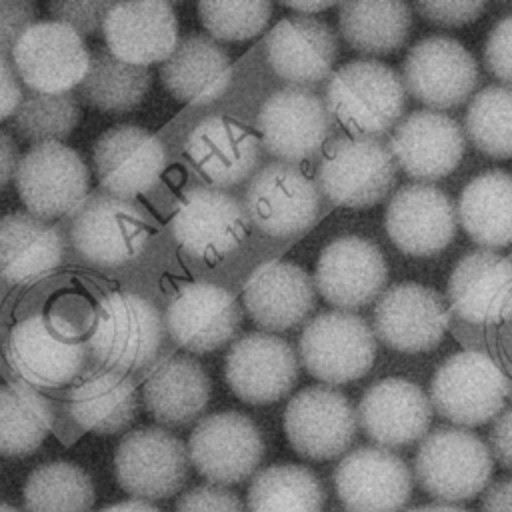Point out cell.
<instances>
[{
    "label": "cell",
    "instance_id": "obj_1",
    "mask_svg": "<svg viewBox=\"0 0 512 512\" xmlns=\"http://www.w3.org/2000/svg\"><path fill=\"white\" fill-rule=\"evenodd\" d=\"M326 108L352 136L390 132L406 108L402 78L378 60H352L340 66L326 84Z\"/></svg>",
    "mask_w": 512,
    "mask_h": 512
},
{
    "label": "cell",
    "instance_id": "obj_2",
    "mask_svg": "<svg viewBox=\"0 0 512 512\" xmlns=\"http://www.w3.org/2000/svg\"><path fill=\"white\" fill-rule=\"evenodd\" d=\"M64 236L80 262L120 268L142 254L150 230L146 216L130 200L92 192L68 214Z\"/></svg>",
    "mask_w": 512,
    "mask_h": 512
},
{
    "label": "cell",
    "instance_id": "obj_3",
    "mask_svg": "<svg viewBox=\"0 0 512 512\" xmlns=\"http://www.w3.org/2000/svg\"><path fill=\"white\" fill-rule=\"evenodd\" d=\"M164 332V320L150 300L116 290L100 300L94 328L86 340L88 356L106 370L136 372L158 356Z\"/></svg>",
    "mask_w": 512,
    "mask_h": 512
},
{
    "label": "cell",
    "instance_id": "obj_4",
    "mask_svg": "<svg viewBox=\"0 0 512 512\" xmlns=\"http://www.w3.org/2000/svg\"><path fill=\"white\" fill-rule=\"evenodd\" d=\"M492 472L490 448L464 428H434L424 436L414 456L420 488L446 504L478 496L488 486Z\"/></svg>",
    "mask_w": 512,
    "mask_h": 512
},
{
    "label": "cell",
    "instance_id": "obj_5",
    "mask_svg": "<svg viewBox=\"0 0 512 512\" xmlns=\"http://www.w3.org/2000/svg\"><path fill=\"white\" fill-rule=\"evenodd\" d=\"M510 394V380L492 356L462 350L440 364L430 382V406L458 426H480L494 420Z\"/></svg>",
    "mask_w": 512,
    "mask_h": 512
},
{
    "label": "cell",
    "instance_id": "obj_6",
    "mask_svg": "<svg viewBox=\"0 0 512 512\" xmlns=\"http://www.w3.org/2000/svg\"><path fill=\"white\" fill-rule=\"evenodd\" d=\"M396 184V162L384 140L374 136L334 138L320 160L316 188L332 204L368 208Z\"/></svg>",
    "mask_w": 512,
    "mask_h": 512
},
{
    "label": "cell",
    "instance_id": "obj_7",
    "mask_svg": "<svg viewBox=\"0 0 512 512\" xmlns=\"http://www.w3.org/2000/svg\"><path fill=\"white\" fill-rule=\"evenodd\" d=\"M72 336L46 314H28L8 334L6 362L32 388H62L82 374L88 360L86 342Z\"/></svg>",
    "mask_w": 512,
    "mask_h": 512
},
{
    "label": "cell",
    "instance_id": "obj_8",
    "mask_svg": "<svg viewBox=\"0 0 512 512\" xmlns=\"http://www.w3.org/2000/svg\"><path fill=\"white\" fill-rule=\"evenodd\" d=\"M376 358V338L368 322L348 310L314 316L300 336V360L310 376L326 384H346L368 374Z\"/></svg>",
    "mask_w": 512,
    "mask_h": 512
},
{
    "label": "cell",
    "instance_id": "obj_9",
    "mask_svg": "<svg viewBox=\"0 0 512 512\" xmlns=\"http://www.w3.org/2000/svg\"><path fill=\"white\" fill-rule=\"evenodd\" d=\"M14 182L26 212L52 222L68 216L88 196L90 172L76 150L46 142L20 156Z\"/></svg>",
    "mask_w": 512,
    "mask_h": 512
},
{
    "label": "cell",
    "instance_id": "obj_10",
    "mask_svg": "<svg viewBox=\"0 0 512 512\" xmlns=\"http://www.w3.org/2000/svg\"><path fill=\"white\" fill-rule=\"evenodd\" d=\"M244 210L260 232L274 238L294 236L318 218L320 192L298 164L270 162L250 176Z\"/></svg>",
    "mask_w": 512,
    "mask_h": 512
},
{
    "label": "cell",
    "instance_id": "obj_11",
    "mask_svg": "<svg viewBox=\"0 0 512 512\" xmlns=\"http://www.w3.org/2000/svg\"><path fill=\"white\" fill-rule=\"evenodd\" d=\"M188 462L210 484L230 486L250 478L262 456L258 426L242 412L226 410L204 416L188 438Z\"/></svg>",
    "mask_w": 512,
    "mask_h": 512
},
{
    "label": "cell",
    "instance_id": "obj_12",
    "mask_svg": "<svg viewBox=\"0 0 512 512\" xmlns=\"http://www.w3.org/2000/svg\"><path fill=\"white\" fill-rule=\"evenodd\" d=\"M186 444L158 426L128 432L114 454V474L120 488L134 500L174 496L188 476Z\"/></svg>",
    "mask_w": 512,
    "mask_h": 512
},
{
    "label": "cell",
    "instance_id": "obj_13",
    "mask_svg": "<svg viewBox=\"0 0 512 512\" xmlns=\"http://www.w3.org/2000/svg\"><path fill=\"white\" fill-rule=\"evenodd\" d=\"M12 68L28 90L62 94L76 88L90 62V50L72 28L44 20L32 24L12 50Z\"/></svg>",
    "mask_w": 512,
    "mask_h": 512
},
{
    "label": "cell",
    "instance_id": "obj_14",
    "mask_svg": "<svg viewBox=\"0 0 512 512\" xmlns=\"http://www.w3.org/2000/svg\"><path fill=\"white\" fill-rule=\"evenodd\" d=\"M330 128L328 108L310 88H280L264 100L258 112L260 146L288 164H298L318 154Z\"/></svg>",
    "mask_w": 512,
    "mask_h": 512
},
{
    "label": "cell",
    "instance_id": "obj_15",
    "mask_svg": "<svg viewBox=\"0 0 512 512\" xmlns=\"http://www.w3.org/2000/svg\"><path fill=\"white\" fill-rule=\"evenodd\" d=\"M478 82L474 56L454 38L428 36L416 42L402 64V84L432 110L464 104Z\"/></svg>",
    "mask_w": 512,
    "mask_h": 512
},
{
    "label": "cell",
    "instance_id": "obj_16",
    "mask_svg": "<svg viewBox=\"0 0 512 512\" xmlns=\"http://www.w3.org/2000/svg\"><path fill=\"white\" fill-rule=\"evenodd\" d=\"M250 230L244 206L212 186L188 188L172 216V236L188 254L218 260L240 246Z\"/></svg>",
    "mask_w": 512,
    "mask_h": 512
},
{
    "label": "cell",
    "instance_id": "obj_17",
    "mask_svg": "<svg viewBox=\"0 0 512 512\" xmlns=\"http://www.w3.org/2000/svg\"><path fill=\"white\" fill-rule=\"evenodd\" d=\"M356 412L336 388L310 386L294 394L284 410L290 446L308 460H332L344 454L356 436Z\"/></svg>",
    "mask_w": 512,
    "mask_h": 512
},
{
    "label": "cell",
    "instance_id": "obj_18",
    "mask_svg": "<svg viewBox=\"0 0 512 512\" xmlns=\"http://www.w3.org/2000/svg\"><path fill=\"white\" fill-rule=\"evenodd\" d=\"M166 164L162 142L134 124H118L102 132L92 146V166L102 190L132 200L150 192Z\"/></svg>",
    "mask_w": 512,
    "mask_h": 512
},
{
    "label": "cell",
    "instance_id": "obj_19",
    "mask_svg": "<svg viewBox=\"0 0 512 512\" xmlns=\"http://www.w3.org/2000/svg\"><path fill=\"white\" fill-rule=\"evenodd\" d=\"M412 484L408 464L386 448L360 446L334 468V488L348 512H400Z\"/></svg>",
    "mask_w": 512,
    "mask_h": 512
},
{
    "label": "cell",
    "instance_id": "obj_20",
    "mask_svg": "<svg viewBox=\"0 0 512 512\" xmlns=\"http://www.w3.org/2000/svg\"><path fill=\"white\" fill-rule=\"evenodd\" d=\"M312 282L314 290L336 310L352 312L384 292L388 264L370 240L340 236L320 252Z\"/></svg>",
    "mask_w": 512,
    "mask_h": 512
},
{
    "label": "cell",
    "instance_id": "obj_21",
    "mask_svg": "<svg viewBox=\"0 0 512 512\" xmlns=\"http://www.w3.org/2000/svg\"><path fill=\"white\" fill-rule=\"evenodd\" d=\"M448 310L430 286L400 282L386 288L374 306V332L392 350L416 354L432 350L444 338Z\"/></svg>",
    "mask_w": 512,
    "mask_h": 512
},
{
    "label": "cell",
    "instance_id": "obj_22",
    "mask_svg": "<svg viewBox=\"0 0 512 512\" xmlns=\"http://www.w3.org/2000/svg\"><path fill=\"white\" fill-rule=\"evenodd\" d=\"M164 330L184 350L212 352L230 342L242 322L234 296L212 282L184 284L166 308Z\"/></svg>",
    "mask_w": 512,
    "mask_h": 512
},
{
    "label": "cell",
    "instance_id": "obj_23",
    "mask_svg": "<svg viewBox=\"0 0 512 512\" xmlns=\"http://www.w3.org/2000/svg\"><path fill=\"white\" fill-rule=\"evenodd\" d=\"M226 382L246 404L282 400L298 380V360L292 346L268 332L240 336L226 356Z\"/></svg>",
    "mask_w": 512,
    "mask_h": 512
},
{
    "label": "cell",
    "instance_id": "obj_24",
    "mask_svg": "<svg viewBox=\"0 0 512 512\" xmlns=\"http://www.w3.org/2000/svg\"><path fill=\"white\" fill-rule=\"evenodd\" d=\"M456 208L446 192L432 184L400 186L386 208V230L400 252L434 256L456 236Z\"/></svg>",
    "mask_w": 512,
    "mask_h": 512
},
{
    "label": "cell",
    "instance_id": "obj_25",
    "mask_svg": "<svg viewBox=\"0 0 512 512\" xmlns=\"http://www.w3.org/2000/svg\"><path fill=\"white\" fill-rule=\"evenodd\" d=\"M386 146L396 166L426 184L454 172L466 144L464 132L454 118L442 112L416 110L394 126Z\"/></svg>",
    "mask_w": 512,
    "mask_h": 512
},
{
    "label": "cell",
    "instance_id": "obj_26",
    "mask_svg": "<svg viewBox=\"0 0 512 512\" xmlns=\"http://www.w3.org/2000/svg\"><path fill=\"white\" fill-rule=\"evenodd\" d=\"M356 422L380 448L410 446L424 438L432 422L426 392L404 378H384L362 394Z\"/></svg>",
    "mask_w": 512,
    "mask_h": 512
},
{
    "label": "cell",
    "instance_id": "obj_27",
    "mask_svg": "<svg viewBox=\"0 0 512 512\" xmlns=\"http://www.w3.org/2000/svg\"><path fill=\"white\" fill-rule=\"evenodd\" d=\"M102 34L106 50L132 66L164 62L178 44V20L164 0L116 2L108 8Z\"/></svg>",
    "mask_w": 512,
    "mask_h": 512
},
{
    "label": "cell",
    "instance_id": "obj_28",
    "mask_svg": "<svg viewBox=\"0 0 512 512\" xmlns=\"http://www.w3.org/2000/svg\"><path fill=\"white\" fill-rule=\"evenodd\" d=\"M512 264L504 254L478 248L454 266L446 298L450 308L470 324H502L512 304Z\"/></svg>",
    "mask_w": 512,
    "mask_h": 512
},
{
    "label": "cell",
    "instance_id": "obj_29",
    "mask_svg": "<svg viewBox=\"0 0 512 512\" xmlns=\"http://www.w3.org/2000/svg\"><path fill=\"white\" fill-rule=\"evenodd\" d=\"M264 52L276 76L290 86L308 88L328 78L338 56V38L324 20L292 16L266 34Z\"/></svg>",
    "mask_w": 512,
    "mask_h": 512
},
{
    "label": "cell",
    "instance_id": "obj_30",
    "mask_svg": "<svg viewBox=\"0 0 512 512\" xmlns=\"http://www.w3.org/2000/svg\"><path fill=\"white\" fill-rule=\"evenodd\" d=\"M184 152L196 174L218 190L248 180L260 164L258 138L222 116L200 120L188 132Z\"/></svg>",
    "mask_w": 512,
    "mask_h": 512
},
{
    "label": "cell",
    "instance_id": "obj_31",
    "mask_svg": "<svg viewBox=\"0 0 512 512\" xmlns=\"http://www.w3.org/2000/svg\"><path fill=\"white\" fill-rule=\"evenodd\" d=\"M244 306L250 318L270 332H282L308 318L316 304L314 282L292 262H266L244 286Z\"/></svg>",
    "mask_w": 512,
    "mask_h": 512
},
{
    "label": "cell",
    "instance_id": "obj_32",
    "mask_svg": "<svg viewBox=\"0 0 512 512\" xmlns=\"http://www.w3.org/2000/svg\"><path fill=\"white\" fill-rule=\"evenodd\" d=\"M66 258V236L60 226L28 212L0 216V278L24 284L48 276Z\"/></svg>",
    "mask_w": 512,
    "mask_h": 512
},
{
    "label": "cell",
    "instance_id": "obj_33",
    "mask_svg": "<svg viewBox=\"0 0 512 512\" xmlns=\"http://www.w3.org/2000/svg\"><path fill=\"white\" fill-rule=\"evenodd\" d=\"M160 80L176 100L208 104L228 90L232 62L216 40L186 36L160 64Z\"/></svg>",
    "mask_w": 512,
    "mask_h": 512
},
{
    "label": "cell",
    "instance_id": "obj_34",
    "mask_svg": "<svg viewBox=\"0 0 512 512\" xmlns=\"http://www.w3.org/2000/svg\"><path fill=\"white\" fill-rule=\"evenodd\" d=\"M212 384L192 356L164 358L144 380L142 400L148 414L164 426H186L206 410Z\"/></svg>",
    "mask_w": 512,
    "mask_h": 512
},
{
    "label": "cell",
    "instance_id": "obj_35",
    "mask_svg": "<svg viewBox=\"0 0 512 512\" xmlns=\"http://www.w3.org/2000/svg\"><path fill=\"white\" fill-rule=\"evenodd\" d=\"M138 396L128 374L96 368L84 372L68 392V414L94 434H118L136 418Z\"/></svg>",
    "mask_w": 512,
    "mask_h": 512
},
{
    "label": "cell",
    "instance_id": "obj_36",
    "mask_svg": "<svg viewBox=\"0 0 512 512\" xmlns=\"http://www.w3.org/2000/svg\"><path fill=\"white\" fill-rule=\"evenodd\" d=\"M466 234L486 250L506 248L512 240V180L506 170H488L470 180L456 206Z\"/></svg>",
    "mask_w": 512,
    "mask_h": 512
},
{
    "label": "cell",
    "instance_id": "obj_37",
    "mask_svg": "<svg viewBox=\"0 0 512 512\" xmlns=\"http://www.w3.org/2000/svg\"><path fill=\"white\" fill-rule=\"evenodd\" d=\"M150 82L152 74L146 66L126 64L106 48H96L74 96L100 112L124 114L144 100Z\"/></svg>",
    "mask_w": 512,
    "mask_h": 512
},
{
    "label": "cell",
    "instance_id": "obj_38",
    "mask_svg": "<svg viewBox=\"0 0 512 512\" xmlns=\"http://www.w3.org/2000/svg\"><path fill=\"white\" fill-rule=\"evenodd\" d=\"M412 26L406 2H342L338 28L356 52L384 56L398 50Z\"/></svg>",
    "mask_w": 512,
    "mask_h": 512
},
{
    "label": "cell",
    "instance_id": "obj_39",
    "mask_svg": "<svg viewBox=\"0 0 512 512\" xmlns=\"http://www.w3.org/2000/svg\"><path fill=\"white\" fill-rule=\"evenodd\" d=\"M52 424L54 410L44 394L24 382L0 384V456L36 452Z\"/></svg>",
    "mask_w": 512,
    "mask_h": 512
},
{
    "label": "cell",
    "instance_id": "obj_40",
    "mask_svg": "<svg viewBox=\"0 0 512 512\" xmlns=\"http://www.w3.org/2000/svg\"><path fill=\"white\" fill-rule=\"evenodd\" d=\"M326 492L318 476L296 464L268 466L250 482V512H322Z\"/></svg>",
    "mask_w": 512,
    "mask_h": 512
},
{
    "label": "cell",
    "instance_id": "obj_41",
    "mask_svg": "<svg viewBox=\"0 0 512 512\" xmlns=\"http://www.w3.org/2000/svg\"><path fill=\"white\" fill-rule=\"evenodd\" d=\"M92 506L94 484L90 476L72 462H46L26 478V512H92Z\"/></svg>",
    "mask_w": 512,
    "mask_h": 512
},
{
    "label": "cell",
    "instance_id": "obj_42",
    "mask_svg": "<svg viewBox=\"0 0 512 512\" xmlns=\"http://www.w3.org/2000/svg\"><path fill=\"white\" fill-rule=\"evenodd\" d=\"M80 104L74 92L44 94L24 90L16 110L10 116L12 132L36 146L46 142L62 144L80 122Z\"/></svg>",
    "mask_w": 512,
    "mask_h": 512
},
{
    "label": "cell",
    "instance_id": "obj_43",
    "mask_svg": "<svg viewBox=\"0 0 512 512\" xmlns=\"http://www.w3.org/2000/svg\"><path fill=\"white\" fill-rule=\"evenodd\" d=\"M466 134L470 142L492 158H510L512 152V92L510 86L482 88L468 104Z\"/></svg>",
    "mask_w": 512,
    "mask_h": 512
},
{
    "label": "cell",
    "instance_id": "obj_44",
    "mask_svg": "<svg viewBox=\"0 0 512 512\" xmlns=\"http://www.w3.org/2000/svg\"><path fill=\"white\" fill-rule=\"evenodd\" d=\"M272 4L256 2H200L198 16L206 32L222 42H240L258 36L270 20Z\"/></svg>",
    "mask_w": 512,
    "mask_h": 512
},
{
    "label": "cell",
    "instance_id": "obj_45",
    "mask_svg": "<svg viewBox=\"0 0 512 512\" xmlns=\"http://www.w3.org/2000/svg\"><path fill=\"white\" fill-rule=\"evenodd\" d=\"M110 6L112 2H104V0H90V2L54 0V2H48V12L54 18V22H60L72 28L76 34L94 36L102 30V22Z\"/></svg>",
    "mask_w": 512,
    "mask_h": 512
},
{
    "label": "cell",
    "instance_id": "obj_46",
    "mask_svg": "<svg viewBox=\"0 0 512 512\" xmlns=\"http://www.w3.org/2000/svg\"><path fill=\"white\" fill-rule=\"evenodd\" d=\"M174 512H246L240 496L226 486L202 484L184 492Z\"/></svg>",
    "mask_w": 512,
    "mask_h": 512
},
{
    "label": "cell",
    "instance_id": "obj_47",
    "mask_svg": "<svg viewBox=\"0 0 512 512\" xmlns=\"http://www.w3.org/2000/svg\"><path fill=\"white\" fill-rule=\"evenodd\" d=\"M36 24V6L28 0H0V58L10 60L20 36Z\"/></svg>",
    "mask_w": 512,
    "mask_h": 512
},
{
    "label": "cell",
    "instance_id": "obj_48",
    "mask_svg": "<svg viewBox=\"0 0 512 512\" xmlns=\"http://www.w3.org/2000/svg\"><path fill=\"white\" fill-rule=\"evenodd\" d=\"M510 50H512V16H504L492 28L484 48L486 68L492 76H496V80L502 82V86H510V78H512Z\"/></svg>",
    "mask_w": 512,
    "mask_h": 512
},
{
    "label": "cell",
    "instance_id": "obj_49",
    "mask_svg": "<svg viewBox=\"0 0 512 512\" xmlns=\"http://www.w3.org/2000/svg\"><path fill=\"white\" fill-rule=\"evenodd\" d=\"M416 12L438 26H462L474 22L486 2H416Z\"/></svg>",
    "mask_w": 512,
    "mask_h": 512
},
{
    "label": "cell",
    "instance_id": "obj_50",
    "mask_svg": "<svg viewBox=\"0 0 512 512\" xmlns=\"http://www.w3.org/2000/svg\"><path fill=\"white\" fill-rule=\"evenodd\" d=\"M22 98V84L12 68V62L0 58V122L10 118Z\"/></svg>",
    "mask_w": 512,
    "mask_h": 512
},
{
    "label": "cell",
    "instance_id": "obj_51",
    "mask_svg": "<svg viewBox=\"0 0 512 512\" xmlns=\"http://www.w3.org/2000/svg\"><path fill=\"white\" fill-rule=\"evenodd\" d=\"M510 418H512V410L504 408L498 416L496 422L490 430V448H492V456L496 458V462L502 468H510L512 466V444H510Z\"/></svg>",
    "mask_w": 512,
    "mask_h": 512
},
{
    "label": "cell",
    "instance_id": "obj_52",
    "mask_svg": "<svg viewBox=\"0 0 512 512\" xmlns=\"http://www.w3.org/2000/svg\"><path fill=\"white\" fill-rule=\"evenodd\" d=\"M510 496H512V482L510 478H498L490 484L482 496L480 512H510Z\"/></svg>",
    "mask_w": 512,
    "mask_h": 512
},
{
    "label": "cell",
    "instance_id": "obj_53",
    "mask_svg": "<svg viewBox=\"0 0 512 512\" xmlns=\"http://www.w3.org/2000/svg\"><path fill=\"white\" fill-rule=\"evenodd\" d=\"M18 160L20 152L14 138L8 132L0 130V190L6 188L8 182L14 178Z\"/></svg>",
    "mask_w": 512,
    "mask_h": 512
},
{
    "label": "cell",
    "instance_id": "obj_54",
    "mask_svg": "<svg viewBox=\"0 0 512 512\" xmlns=\"http://www.w3.org/2000/svg\"><path fill=\"white\" fill-rule=\"evenodd\" d=\"M98 512H160V510L146 500H126V502H116V504L104 506Z\"/></svg>",
    "mask_w": 512,
    "mask_h": 512
},
{
    "label": "cell",
    "instance_id": "obj_55",
    "mask_svg": "<svg viewBox=\"0 0 512 512\" xmlns=\"http://www.w3.org/2000/svg\"><path fill=\"white\" fill-rule=\"evenodd\" d=\"M284 6L290 8V10L300 12V16H310V14H316V12L332 8L334 4L332 2H286Z\"/></svg>",
    "mask_w": 512,
    "mask_h": 512
},
{
    "label": "cell",
    "instance_id": "obj_56",
    "mask_svg": "<svg viewBox=\"0 0 512 512\" xmlns=\"http://www.w3.org/2000/svg\"><path fill=\"white\" fill-rule=\"evenodd\" d=\"M406 512H470V510H464V508H458L452 504H426V506L410 508Z\"/></svg>",
    "mask_w": 512,
    "mask_h": 512
},
{
    "label": "cell",
    "instance_id": "obj_57",
    "mask_svg": "<svg viewBox=\"0 0 512 512\" xmlns=\"http://www.w3.org/2000/svg\"><path fill=\"white\" fill-rule=\"evenodd\" d=\"M0 512H20V510L10 506V504H6V502H0Z\"/></svg>",
    "mask_w": 512,
    "mask_h": 512
},
{
    "label": "cell",
    "instance_id": "obj_58",
    "mask_svg": "<svg viewBox=\"0 0 512 512\" xmlns=\"http://www.w3.org/2000/svg\"><path fill=\"white\" fill-rule=\"evenodd\" d=\"M0 304H2V292H0Z\"/></svg>",
    "mask_w": 512,
    "mask_h": 512
}]
</instances>
